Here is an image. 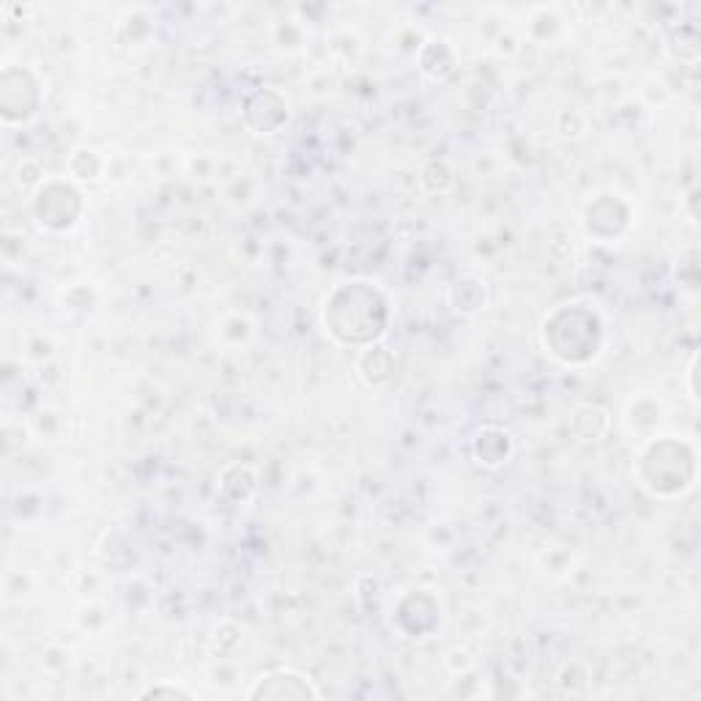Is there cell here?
Returning a JSON list of instances; mask_svg holds the SVG:
<instances>
[{
  "label": "cell",
  "mask_w": 701,
  "mask_h": 701,
  "mask_svg": "<svg viewBox=\"0 0 701 701\" xmlns=\"http://www.w3.org/2000/svg\"><path fill=\"white\" fill-rule=\"evenodd\" d=\"M250 699H318V690L312 688V682L301 674L294 671H272L266 677H261L255 682V688L250 690Z\"/></svg>",
  "instance_id": "obj_2"
},
{
  "label": "cell",
  "mask_w": 701,
  "mask_h": 701,
  "mask_svg": "<svg viewBox=\"0 0 701 701\" xmlns=\"http://www.w3.org/2000/svg\"><path fill=\"white\" fill-rule=\"evenodd\" d=\"M195 699V696L189 693V690L184 688H168V685H153V688H148L146 693L140 696V699Z\"/></svg>",
  "instance_id": "obj_3"
},
{
  "label": "cell",
  "mask_w": 701,
  "mask_h": 701,
  "mask_svg": "<svg viewBox=\"0 0 701 701\" xmlns=\"http://www.w3.org/2000/svg\"><path fill=\"white\" fill-rule=\"evenodd\" d=\"M326 307H329V315H332L329 329H332V332L337 334L340 340L345 337V332H348V326H350V312H345L343 307H367V321L376 323V326H383V315H387V310H383V301L378 299L376 290L365 288V285H348V288L334 290L332 301H329ZM354 318H356L354 343H365V340H370L372 334L367 332L365 323L359 321L361 310H354Z\"/></svg>",
  "instance_id": "obj_1"
}]
</instances>
